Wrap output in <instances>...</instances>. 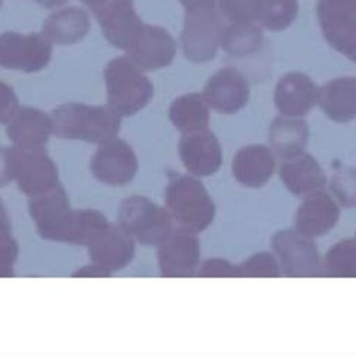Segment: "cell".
<instances>
[{"mask_svg":"<svg viewBox=\"0 0 356 356\" xmlns=\"http://www.w3.org/2000/svg\"><path fill=\"white\" fill-rule=\"evenodd\" d=\"M118 224L135 241L147 246L160 245L174 231L168 210L139 195L122 200L118 210Z\"/></svg>","mask_w":356,"mask_h":356,"instance_id":"cell-5","label":"cell"},{"mask_svg":"<svg viewBox=\"0 0 356 356\" xmlns=\"http://www.w3.org/2000/svg\"><path fill=\"white\" fill-rule=\"evenodd\" d=\"M1 4H3V0H0V8H1Z\"/></svg>","mask_w":356,"mask_h":356,"instance_id":"cell-43","label":"cell"},{"mask_svg":"<svg viewBox=\"0 0 356 356\" xmlns=\"http://www.w3.org/2000/svg\"><path fill=\"white\" fill-rule=\"evenodd\" d=\"M317 103L330 120L350 122L356 118V78L343 76L327 82L318 89Z\"/></svg>","mask_w":356,"mask_h":356,"instance_id":"cell-23","label":"cell"},{"mask_svg":"<svg viewBox=\"0 0 356 356\" xmlns=\"http://www.w3.org/2000/svg\"><path fill=\"white\" fill-rule=\"evenodd\" d=\"M35 1L38 4H40L42 7H44V8H54V7H58V6L64 4L68 0H35Z\"/></svg>","mask_w":356,"mask_h":356,"instance_id":"cell-41","label":"cell"},{"mask_svg":"<svg viewBox=\"0 0 356 356\" xmlns=\"http://www.w3.org/2000/svg\"><path fill=\"white\" fill-rule=\"evenodd\" d=\"M128 56H120L104 67L107 106L118 115H134L153 97V83Z\"/></svg>","mask_w":356,"mask_h":356,"instance_id":"cell-2","label":"cell"},{"mask_svg":"<svg viewBox=\"0 0 356 356\" xmlns=\"http://www.w3.org/2000/svg\"><path fill=\"white\" fill-rule=\"evenodd\" d=\"M175 51L177 43L164 28L146 24L135 43L127 50L128 57L143 71H154L170 65Z\"/></svg>","mask_w":356,"mask_h":356,"instance_id":"cell-17","label":"cell"},{"mask_svg":"<svg viewBox=\"0 0 356 356\" xmlns=\"http://www.w3.org/2000/svg\"><path fill=\"white\" fill-rule=\"evenodd\" d=\"M53 134L51 117L36 107H19L7 125L13 146L42 147Z\"/></svg>","mask_w":356,"mask_h":356,"instance_id":"cell-20","label":"cell"},{"mask_svg":"<svg viewBox=\"0 0 356 356\" xmlns=\"http://www.w3.org/2000/svg\"><path fill=\"white\" fill-rule=\"evenodd\" d=\"M338 218L339 209L335 200L323 191H317L307 195L298 207L295 229L310 238H316L332 229Z\"/></svg>","mask_w":356,"mask_h":356,"instance_id":"cell-19","label":"cell"},{"mask_svg":"<svg viewBox=\"0 0 356 356\" xmlns=\"http://www.w3.org/2000/svg\"><path fill=\"white\" fill-rule=\"evenodd\" d=\"M203 95L209 106L217 113L234 114L246 106L249 83L241 71L225 67L209 78Z\"/></svg>","mask_w":356,"mask_h":356,"instance_id":"cell-15","label":"cell"},{"mask_svg":"<svg viewBox=\"0 0 356 356\" xmlns=\"http://www.w3.org/2000/svg\"><path fill=\"white\" fill-rule=\"evenodd\" d=\"M181 43L184 56L192 63H206L216 57L224 31L217 0L185 8Z\"/></svg>","mask_w":356,"mask_h":356,"instance_id":"cell-4","label":"cell"},{"mask_svg":"<svg viewBox=\"0 0 356 356\" xmlns=\"http://www.w3.org/2000/svg\"><path fill=\"white\" fill-rule=\"evenodd\" d=\"M217 8L229 22H256L260 14V0H217Z\"/></svg>","mask_w":356,"mask_h":356,"instance_id":"cell-31","label":"cell"},{"mask_svg":"<svg viewBox=\"0 0 356 356\" xmlns=\"http://www.w3.org/2000/svg\"><path fill=\"white\" fill-rule=\"evenodd\" d=\"M51 60V42L43 33L0 35V67L24 72L43 70Z\"/></svg>","mask_w":356,"mask_h":356,"instance_id":"cell-8","label":"cell"},{"mask_svg":"<svg viewBox=\"0 0 356 356\" xmlns=\"http://www.w3.org/2000/svg\"><path fill=\"white\" fill-rule=\"evenodd\" d=\"M200 243L195 232L179 228L157 245L159 270L167 278L193 277L199 270Z\"/></svg>","mask_w":356,"mask_h":356,"instance_id":"cell-11","label":"cell"},{"mask_svg":"<svg viewBox=\"0 0 356 356\" xmlns=\"http://www.w3.org/2000/svg\"><path fill=\"white\" fill-rule=\"evenodd\" d=\"M318 88L303 72H288L275 85L274 103L282 115L302 117L317 103Z\"/></svg>","mask_w":356,"mask_h":356,"instance_id":"cell-18","label":"cell"},{"mask_svg":"<svg viewBox=\"0 0 356 356\" xmlns=\"http://www.w3.org/2000/svg\"><path fill=\"white\" fill-rule=\"evenodd\" d=\"M111 274H108L106 270H103L102 267L96 266L95 263L90 261V264L83 266L81 268H78L75 273H72V277H97V278H104V277H110Z\"/></svg>","mask_w":356,"mask_h":356,"instance_id":"cell-38","label":"cell"},{"mask_svg":"<svg viewBox=\"0 0 356 356\" xmlns=\"http://www.w3.org/2000/svg\"><path fill=\"white\" fill-rule=\"evenodd\" d=\"M90 261L108 274L127 267L135 254V239L118 224H110L90 245Z\"/></svg>","mask_w":356,"mask_h":356,"instance_id":"cell-16","label":"cell"},{"mask_svg":"<svg viewBox=\"0 0 356 356\" xmlns=\"http://www.w3.org/2000/svg\"><path fill=\"white\" fill-rule=\"evenodd\" d=\"M280 175L286 189L298 196H307L325 185V174L318 161L306 153L285 159Z\"/></svg>","mask_w":356,"mask_h":356,"instance_id":"cell-22","label":"cell"},{"mask_svg":"<svg viewBox=\"0 0 356 356\" xmlns=\"http://www.w3.org/2000/svg\"><path fill=\"white\" fill-rule=\"evenodd\" d=\"M178 153L185 168L197 177L214 174L222 163L220 142L207 128L184 132L178 143Z\"/></svg>","mask_w":356,"mask_h":356,"instance_id":"cell-14","label":"cell"},{"mask_svg":"<svg viewBox=\"0 0 356 356\" xmlns=\"http://www.w3.org/2000/svg\"><path fill=\"white\" fill-rule=\"evenodd\" d=\"M321 275L355 278L356 277V241L342 239L332 245L321 263Z\"/></svg>","mask_w":356,"mask_h":356,"instance_id":"cell-29","label":"cell"},{"mask_svg":"<svg viewBox=\"0 0 356 356\" xmlns=\"http://www.w3.org/2000/svg\"><path fill=\"white\" fill-rule=\"evenodd\" d=\"M298 10V0H260L259 22L268 31H282L295 21Z\"/></svg>","mask_w":356,"mask_h":356,"instance_id":"cell-30","label":"cell"},{"mask_svg":"<svg viewBox=\"0 0 356 356\" xmlns=\"http://www.w3.org/2000/svg\"><path fill=\"white\" fill-rule=\"evenodd\" d=\"M108 225H110L108 220L99 210H93V209L74 210L67 242L72 245L88 246Z\"/></svg>","mask_w":356,"mask_h":356,"instance_id":"cell-28","label":"cell"},{"mask_svg":"<svg viewBox=\"0 0 356 356\" xmlns=\"http://www.w3.org/2000/svg\"><path fill=\"white\" fill-rule=\"evenodd\" d=\"M274 170V153L264 145H248L238 150L232 160L235 179L249 188H259L268 182Z\"/></svg>","mask_w":356,"mask_h":356,"instance_id":"cell-21","label":"cell"},{"mask_svg":"<svg viewBox=\"0 0 356 356\" xmlns=\"http://www.w3.org/2000/svg\"><path fill=\"white\" fill-rule=\"evenodd\" d=\"M181 4L186 8V7H191L193 4H197V3H203V1H210V0H179Z\"/></svg>","mask_w":356,"mask_h":356,"instance_id":"cell-42","label":"cell"},{"mask_svg":"<svg viewBox=\"0 0 356 356\" xmlns=\"http://www.w3.org/2000/svg\"><path fill=\"white\" fill-rule=\"evenodd\" d=\"M164 200L179 228L197 234L214 220V202L204 185L192 175H174L165 188Z\"/></svg>","mask_w":356,"mask_h":356,"instance_id":"cell-3","label":"cell"},{"mask_svg":"<svg viewBox=\"0 0 356 356\" xmlns=\"http://www.w3.org/2000/svg\"><path fill=\"white\" fill-rule=\"evenodd\" d=\"M90 29V18L81 7H65L51 13L43 24L42 33L57 44H72L82 40Z\"/></svg>","mask_w":356,"mask_h":356,"instance_id":"cell-24","label":"cell"},{"mask_svg":"<svg viewBox=\"0 0 356 356\" xmlns=\"http://www.w3.org/2000/svg\"><path fill=\"white\" fill-rule=\"evenodd\" d=\"M209 103L202 93H186L177 97L170 108L168 115L172 125L184 132L206 129L210 120Z\"/></svg>","mask_w":356,"mask_h":356,"instance_id":"cell-26","label":"cell"},{"mask_svg":"<svg viewBox=\"0 0 356 356\" xmlns=\"http://www.w3.org/2000/svg\"><path fill=\"white\" fill-rule=\"evenodd\" d=\"M88 8L92 10L93 14L100 11L106 4H108L111 0H81Z\"/></svg>","mask_w":356,"mask_h":356,"instance_id":"cell-40","label":"cell"},{"mask_svg":"<svg viewBox=\"0 0 356 356\" xmlns=\"http://www.w3.org/2000/svg\"><path fill=\"white\" fill-rule=\"evenodd\" d=\"M197 277H225L238 278L241 277L239 264H232L224 259H209L206 260L196 273Z\"/></svg>","mask_w":356,"mask_h":356,"instance_id":"cell-35","label":"cell"},{"mask_svg":"<svg viewBox=\"0 0 356 356\" xmlns=\"http://www.w3.org/2000/svg\"><path fill=\"white\" fill-rule=\"evenodd\" d=\"M53 135L102 145L118 134L121 115L108 106L64 103L51 113Z\"/></svg>","mask_w":356,"mask_h":356,"instance_id":"cell-1","label":"cell"},{"mask_svg":"<svg viewBox=\"0 0 356 356\" xmlns=\"http://www.w3.org/2000/svg\"><path fill=\"white\" fill-rule=\"evenodd\" d=\"M95 17L107 42L125 51L135 43L145 25L135 13L134 0H111Z\"/></svg>","mask_w":356,"mask_h":356,"instance_id":"cell-13","label":"cell"},{"mask_svg":"<svg viewBox=\"0 0 356 356\" xmlns=\"http://www.w3.org/2000/svg\"><path fill=\"white\" fill-rule=\"evenodd\" d=\"M138 157L122 139L113 138L99 146L90 160V170L103 184L121 186L129 184L138 172Z\"/></svg>","mask_w":356,"mask_h":356,"instance_id":"cell-12","label":"cell"},{"mask_svg":"<svg viewBox=\"0 0 356 356\" xmlns=\"http://www.w3.org/2000/svg\"><path fill=\"white\" fill-rule=\"evenodd\" d=\"M18 108V97L14 89L0 81V124H8Z\"/></svg>","mask_w":356,"mask_h":356,"instance_id":"cell-36","label":"cell"},{"mask_svg":"<svg viewBox=\"0 0 356 356\" xmlns=\"http://www.w3.org/2000/svg\"><path fill=\"white\" fill-rule=\"evenodd\" d=\"M331 191L346 207L356 206V167H338L331 177Z\"/></svg>","mask_w":356,"mask_h":356,"instance_id":"cell-32","label":"cell"},{"mask_svg":"<svg viewBox=\"0 0 356 356\" xmlns=\"http://www.w3.org/2000/svg\"><path fill=\"white\" fill-rule=\"evenodd\" d=\"M241 277H270L275 278L281 275V267L275 257V254H271L268 252H260L249 259H246L243 263L239 264Z\"/></svg>","mask_w":356,"mask_h":356,"instance_id":"cell-33","label":"cell"},{"mask_svg":"<svg viewBox=\"0 0 356 356\" xmlns=\"http://www.w3.org/2000/svg\"><path fill=\"white\" fill-rule=\"evenodd\" d=\"M14 179L11 164V147L0 146V188L8 185Z\"/></svg>","mask_w":356,"mask_h":356,"instance_id":"cell-37","label":"cell"},{"mask_svg":"<svg viewBox=\"0 0 356 356\" xmlns=\"http://www.w3.org/2000/svg\"><path fill=\"white\" fill-rule=\"evenodd\" d=\"M316 11L328 44L356 63V0H318Z\"/></svg>","mask_w":356,"mask_h":356,"instance_id":"cell-7","label":"cell"},{"mask_svg":"<svg viewBox=\"0 0 356 356\" xmlns=\"http://www.w3.org/2000/svg\"><path fill=\"white\" fill-rule=\"evenodd\" d=\"M13 177L18 188L29 197L54 189L58 184V170L46 147H11Z\"/></svg>","mask_w":356,"mask_h":356,"instance_id":"cell-6","label":"cell"},{"mask_svg":"<svg viewBox=\"0 0 356 356\" xmlns=\"http://www.w3.org/2000/svg\"><path fill=\"white\" fill-rule=\"evenodd\" d=\"M4 232H11V222H10L7 209L3 200L0 199V234H4Z\"/></svg>","mask_w":356,"mask_h":356,"instance_id":"cell-39","label":"cell"},{"mask_svg":"<svg viewBox=\"0 0 356 356\" xmlns=\"http://www.w3.org/2000/svg\"><path fill=\"white\" fill-rule=\"evenodd\" d=\"M18 257V243L11 232L0 234V278L14 277L15 263Z\"/></svg>","mask_w":356,"mask_h":356,"instance_id":"cell-34","label":"cell"},{"mask_svg":"<svg viewBox=\"0 0 356 356\" xmlns=\"http://www.w3.org/2000/svg\"><path fill=\"white\" fill-rule=\"evenodd\" d=\"M313 238L298 229L277 232L271 245L280 267L288 277H318L321 275V260Z\"/></svg>","mask_w":356,"mask_h":356,"instance_id":"cell-9","label":"cell"},{"mask_svg":"<svg viewBox=\"0 0 356 356\" xmlns=\"http://www.w3.org/2000/svg\"><path fill=\"white\" fill-rule=\"evenodd\" d=\"M263 43L261 29L254 22H231L221 35L220 46L234 57L256 53Z\"/></svg>","mask_w":356,"mask_h":356,"instance_id":"cell-27","label":"cell"},{"mask_svg":"<svg viewBox=\"0 0 356 356\" xmlns=\"http://www.w3.org/2000/svg\"><path fill=\"white\" fill-rule=\"evenodd\" d=\"M309 138V128L299 117H277L270 127V143L282 159L303 153Z\"/></svg>","mask_w":356,"mask_h":356,"instance_id":"cell-25","label":"cell"},{"mask_svg":"<svg viewBox=\"0 0 356 356\" xmlns=\"http://www.w3.org/2000/svg\"><path fill=\"white\" fill-rule=\"evenodd\" d=\"M29 214L40 238L54 242H67L74 210L61 185L31 197Z\"/></svg>","mask_w":356,"mask_h":356,"instance_id":"cell-10","label":"cell"}]
</instances>
